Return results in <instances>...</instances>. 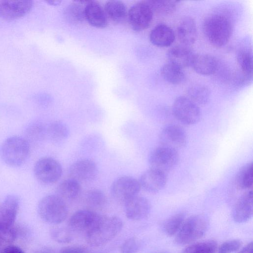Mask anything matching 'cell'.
Wrapping results in <instances>:
<instances>
[{"label":"cell","mask_w":253,"mask_h":253,"mask_svg":"<svg viewBox=\"0 0 253 253\" xmlns=\"http://www.w3.org/2000/svg\"><path fill=\"white\" fill-rule=\"evenodd\" d=\"M2 161L8 166L17 167L22 165L30 153V146L26 138L13 136L6 138L0 149Z\"/></svg>","instance_id":"obj_3"},{"label":"cell","mask_w":253,"mask_h":253,"mask_svg":"<svg viewBox=\"0 0 253 253\" xmlns=\"http://www.w3.org/2000/svg\"><path fill=\"white\" fill-rule=\"evenodd\" d=\"M191 66L198 74L210 75L213 74L217 67L216 58L210 54H195Z\"/></svg>","instance_id":"obj_23"},{"label":"cell","mask_w":253,"mask_h":253,"mask_svg":"<svg viewBox=\"0 0 253 253\" xmlns=\"http://www.w3.org/2000/svg\"><path fill=\"white\" fill-rule=\"evenodd\" d=\"M216 250L217 243L214 240H207L188 246L183 253H215Z\"/></svg>","instance_id":"obj_34"},{"label":"cell","mask_w":253,"mask_h":253,"mask_svg":"<svg viewBox=\"0 0 253 253\" xmlns=\"http://www.w3.org/2000/svg\"><path fill=\"white\" fill-rule=\"evenodd\" d=\"M185 219L183 213H176L169 218L165 223L164 230L169 236H173L178 232Z\"/></svg>","instance_id":"obj_35"},{"label":"cell","mask_w":253,"mask_h":253,"mask_svg":"<svg viewBox=\"0 0 253 253\" xmlns=\"http://www.w3.org/2000/svg\"><path fill=\"white\" fill-rule=\"evenodd\" d=\"M253 193L252 190L244 193L238 199L233 210L234 220L238 223L245 222L253 215Z\"/></svg>","instance_id":"obj_18"},{"label":"cell","mask_w":253,"mask_h":253,"mask_svg":"<svg viewBox=\"0 0 253 253\" xmlns=\"http://www.w3.org/2000/svg\"><path fill=\"white\" fill-rule=\"evenodd\" d=\"M253 244L251 242L245 246L238 253H253Z\"/></svg>","instance_id":"obj_43"},{"label":"cell","mask_w":253,"mask_h":253,"mask_svg":"<svg viewBox=\"0 0 253 253\" xmlns=\"http://www.w3.org/2000/svg\"><path fill=\"white\" fill-rule=\"evenodd\" d=\"M178 161L177 151L162 146L154 149L148 157L150 168L166 173L175 168Z\"/></svg>","instance_id":"obj_7"},{"label":"cell","mask_w":253,"mask_h":253,"mask_svg":"<svg viewBox=\"0 0 253 253\" xmlns=\"http://www.w3.org/2000/svg\"><path fill=\"white\" fill-rule=\"evenodd\" d=\"M102 217L103 216L92 210H80L71 216L69 225L75 231L85 232L86 233L93 228Z\"/></svg>","instance_id":"obj_13"},{"label":"cell","mask_w":253,"mask_h":253,"mask_svg":"<svg viewBox=\"0 0 253 253\" xmlns=\"http://www.w3.org/2000/svg\"><path fill=\"white\" fill-rule=\"evenodd\" d=\"M151 43L159 47L170 46L174 41L175 34L173 30L167 24L161 23L156 25L149 35Z\"/></svg>","instance_id":"obj_21"},{"label":"cell","mask_w":253,"mask_h":253,"mask_svg":"<svg viewBox=\"0 0 253 253\" xmlns=\"http://www.w3.org/2000/svg\"><path fill=\"white\" fill-rule=\"evenodd\" d=\"M19 199L13 194L4 198L0 205V230L12 227L19 208Z\"/></svg>","instance_id":"obj_16"},{"label":"cell","mask_w":253,"mask_h":253,"mask_svg":"<svg viewBox=\"0 0 253 253\" xmlns=\"http://www.w3.org/2000/svg\"><path fill=\"white\" fill-rule=\"evenodd\" d=\"M159 140L160 146L176 151L184 148L188 140L185 130L176 125H169L163 127L159 133Z\"/></svg>","instance_id":"obj_11"},{"label":"cell","mask_w":253,"mask_h":253,"mask_svg":"<svg viewBox=\"0 0 253 253\" xmlns=\"http://www.w3.org/2000/svg\"><path fill=\"white\" fill-rule=\"evenodd\" d=\"M161 74L167 82L173 84L183 83L185 78L183 69L170 62L162 67Z\"/></svg>","instance_id":"obj_28"},{"label":"cell","mask_w":253,"mask_h":253,"mask_svg":"<svg viewBox=\"0 0 253 253\" xmlns=\"http://www.w3.org/2000/svg\"><path fill=\"white\" fill-rule=\"evenodd\" d=\"M239 71L248 76L253 77V57L251 50L247 48L240 49L236 55Z\"/></svg>","instance_id":"obj_31"},{"label":"cell","mask_w":253,"mask_h":253,"mask_svg":"<svg viewBox=\"0 0 253 253\" xmlns=\"http://www.w3.org/2000/svg\"><path fill=\"white\" fill-rule=\"evenodd\" d=\"M38 213L44 221L53 224L62 222L68 215V208L65 201L57 195L43 197L38 206Z\"/></svg>","instance_id":"obj_4"},{"label":"cell","mask_w":253,"mask_h":253,"mask_svg":"<svg viewBox=\"0 0 253 253\" xmlns=\"http://www.w3.org/2000/svg\"><path fill=\"white\" fill-rule=\"evenodd\" d=\"M172 112L178 121L186 125L196 124L201 118L198 105L186 96H180L174 100Z\"/></svg>","instance_id":"obj_8"},{"label":"cell","mask_w":253,"mask_h":253,"mask_svg":"<svg viewBox=\"0 0 253 253\" xmlns=\"http://www.w3.org/2000/svg\"><path fill=\"white\" fill-rule=\"evenodd\" d=\"M0 253H25V252L18 246L9 245L3 248L0 251Z\"/></svg>","instance_id":"obj_42"},{"label":"cell","mask_w":253,"mask_h":253,"mask_svg":"<svg viewBox=\"0 0 253 253\" xmlns=\"http://www.w3.org/2000/svg\"><path fill=\"white\" fill-rule=\"evenodd\" d=\"M242 245L239 240H231L224 242L219 247L217 253H233L238 251Z\"/></svg>","instance_id":"obj_39"},{"label":"cell","mask_w":253,"mask_h":253,"mask_svg":"<svg viewBox=\"0 0 253 253\" xmlns=\"http://www.w3.org/2000/svg\"><path fill=\"white\" fill-rule=\"evenodd\" d=\"M36 253H53L52 252L46 251H40L38 252H37Z\"/></svg>","instance_id":"obj_45"},{"label":"cell","mask_w":253,"mask_h":253,"mask_svg":"<svg viewBox=\"0 0 253 253\" xmlns=\"http://www.w3.org/2000/svg\"><path fill=\"white\" fill-rule=\"evenodd\" d=\"M50 234L52 239L59 243H69L72 240L69 232L66 229L61 227L53 228L51 230Z\"/></svg>","instance_id":"obj_38"},{"label":"cell","mask_w":253,"mask_h":253,"mask_svg":"<svg viewBox=\"0 0 253 253\" xmlns=\"http://www.w3.org/2000/svg\"><path fill=\"white\" fill-rule=\"evenodd\" d=\"M104 193L98 189L93 188L86 191L84 196L85 204L92 209H101L107 204Z\"/></svg>","instance_id":"obj_30"},{"label":"cell","mask_w":253,"mask_h":253,"mask_svg":"<svg viewBox=\"0 0 253 253\" xmlns=\"http://www.w3.org/2000/svg\"><path fill=\"white\" fill-rule=\"evenodd\" d=\"M253 182V163L250 162L238 170L235 176V184L239 189L248 191L252 189Z\"/></svg>","instance_id":"obj_27"},{"label":"cell","mask_w":253,"mask_h":253,"mask_svg":"<svg viewBox=\"0 0 253 253\" xmlns=\"http://www.w3.org/2000/svg\"><path fill=\"white\" fill-rule=\"evenodd\" d=\"M231 20L221 13L210 15L203 24L204 34L208 41L216 47L222 46L227 43L232 33Z\"/></svg>","instance_id":"obj_1"},{"label":"cell","mask_w":253,"mask_h":253,"mask_svg":"<svg viewBox=\"0 0 253 253\" xmlns=\"http://www.w3.org/2000/svg\"><path fill=\"white\" fill-rule=\"evenodd\" d=\"M125 211L126 217L133 220L144 219L149 215L151 205L147 199L137 195L126 202Z\"/></svg>","instance_id":"obj_17"},{"label":"cell","mask_w":253,"mask_h":253,"mask_svg":"<svg viewBox=\"0 0 253 253\" xmlns=\"http://www.w3.org/2000/svg\"><path fill=\"white\" fill-rule=\"evenodd\" d=\"M194 55L189 47L184 45L172 47L167 53L169 62L182 69L191 65Z\"/></svg>","instance_id":"obj_22"},{"label":"cell","mask_w":253,"mask_h":253,"mask_svg":"<svg viewBox=\"0 0 253 253\" xmlns=\"http://www.w3.org/2000/svg\"><path fill=\"white\" fill-rule=\"evenodd\" d=\"M85 20L91 26L96 28L107 27L108 19L104 8L97 1H87L84 7Z\"/></svg>","instance_id":"obj_19"},{"label":"cell","mask_w":253,"mask_h":253,"mask_svg":"<svg viewBox=\"0 0 253 253\" xmlns=\"http://www.w3.org/2000/svg\"><path fill=\"white\" fill-rule=\"evenodd\" d=\"M63 170L60 163L51 157H43L36 163L34 173L36 179L44 184L56 182L61 177Z\"/></svg>","instance_id":"obj_6"},{"label":"cell","mask_w":253,"mask_h":253,"mask_svg":"<svg viewBox=\"0 0 253 253\" xmlns=\"http://www.w3.org/2000/svg\"><path fill=\"white\" fill-rule=\"evenodd\" d=\"M176 34L182 45L189 46L196 41L197 29L195 20L190 16H185L179 21Z\"/></svg>","instance_id":"obj_20"},{"label":"cell","mask_w":253,"mask_h":253,"mask_svg":"<svg viewBox=\"0 0 253 253\" xmlns=\"http://www.w3.org/2000/svg\"><path fill=\"white\" fill-rule=\"evenodd\" d=\"M207 228L205 217L200 215H193L183 223L178 231L175 241L177 244L185 245L201 238Z\"/></svg>","instance_id":"obj_5"},{"label":"cell","mask_w":253,"mask_h":253,"mask_svg":"<svg viewBox=\"0 0 253 253\" xmlns=\"http://www.w3.org/2000/svg\"><path fill=\"white\" fill-rule=\"evenodd\" d=\"M140 189L138 180L130 176H123L112 183L111 193L115 200L125 204L138 195Z\"/></svg>","instance_id":"obj_9"},{"label":"cell","mask_w":253,"mask_h":253,"mask_svg":"<svg viewBox=\"0 0 253 253\" xmlns=\"http://www.w3.org/2000/svg\"><path fill=\"white\" fill-rule=\"evenodd\" d=\"M104 9L108 19L115 24L123 22L127 15L126 7L122 1H108Z\"/></svg>","instance_id":"obj_25"},{"label":"cell","mask_w":253,"mask_h":253,"mask_svg":"<svg viewBox=\"0 0 253 253\" xmlns=\"http://www.w3.org/2000/svg\"><path fill=\"white\" fill-rule=\"evenodd\" d=\"M45 2L50 5L55 6L60 4L62 1L56 0H49L45 1Z\"/></svg>","instance_id":"obj_44"},{"label":"cell","mask_w":253,"mask_h":253,"mask_svg":"<svg viewBox=\"0 0 253 253\" xmlns=\"http://www.w3.org/2000/svg\"><path fill=\"white\" fill-rule=\"evenodd\" d=\"M140 244L134 238H130L126 240L121 247V253H135L139 250Z\"/></svg>","instance_id":"obj_40"},{"label":"cell","mask_w":253,"mask_h":253,"mask_svg":"<svg viewBox=\"0 0 253 253\" xmlns=\"http://www.w3.org/2000/svg\"><path fill=\"white\" fill-rule=\"evenodd\" d=\"M167 179V173L150 168L141 175L138 181L141 188L148 192L155 193L165 186Z\"/></svg>","instance_id":"obj_15"},{"label":"cell","mask_w":253,"mask_h":253,"mask_svg":"<svg viewBox=\"0 0 253 253\" xmlns=\"http://www.w3.org/2000/svg\"><path fill=\"white\" fill-rule=\"evenodd\" d=\"M150 6L153 13L167 15L176 9L179 1L176 0H150L145 1Z\"/></svg>","instance_id":"obj_32"},{"label":"cell","mask_w":253,"mask_h":253,"mask_svg":"<svg viewBox=\"0 0 253 253\" xmlns=\"http://www.w3.org/2000/svg\"><path fill=\"white\" fill-rule=\"evenodd\" d=\"M26 135L29 139L40 141L45 137V126L41 123H34L27 128Z\"/></svg>","instance_id":"obj_36"},{"label":"cell","mask_w":253,"mask_h":253,"mask_svg":"<svg viewBox=\"0 0 253 253\" xmlns=\"http://www.w3.org/2000/svg\"><path fill=\"white\" fill-rule=\"evenodd\" d=\"M32 0H2L0 2V15L6 20H14L27 14L32 9Z\"/></svg>","instance_id":"obj_14"},{"label":"cell","mask_w":253,"mask_h":253,"mask_svg":"<svg viewBox=\"0 0 253 253\" xmlns=\"http://www.w3.org/2000/svg\"><path fill=\"white\" fill-rule=\"evenodd\" d=\"M81 192V183L69 178L61 181L58 185L56 195L64 201L74 200L79 197Z\"/></svg>","instance_id":"obj_24"},{"label":"cell","mask_w":253,"mask_h":253,"mask_svg":"<svg viewBox=\"0 0 253 253\" xmlns=\"http://www.w3.org/2000/svg\"><path fill=\"white\" fill-rule=\"evenodd\" d=\"M187 95L188 98L198 105H204L210 99V91L205 85L195 84L189 87Z\"/></svg>","instance_id":"obj_29"},{"label":"cell","mask_w":253,"mask_h":253,"mask_svg":"<svg viewBox=\"0 0 253 253\" xmlns=\"http://www.w3.org/2000/svg\"><path fill=\"white\" fill-rule=\"evenodd\" d=\"M64 16L71 23L81 24L85 20L84 8L80 3H71L65 8Z\"/></svg>","instance_id":"obj_33"},{"label":"cell","mask_w":253,"mask_h":253,"mask_svg":"<svg viewBox=\"0 0 253 253\" xmlns=\"http://www.w3.org/2000/svg\"><path fill=\"white\" fill-rule=\"evenodd\" d=\"M123 226V221L119 217L103 216L100 221L85 233L86 242L92 246H102L115 238Z\"/></svg>","instance_id":"obj_2"},{"label":"cell","mask_w":253,"mask_h":253,"mask_svg":"<svg viewBox=\"0 0 253 253\" xmlns=\"http://www.w3.org/2000/svg\"><path fill=\"white\" fill-rule=\"evenodd\" d=\"M154 253H169L167 251H159V252H155Z\"/></svg>","instance_id":"obj_46"},{"label":"cell","mask_w":253,"mask_h":253,"mask_svg":"<svg viewBox=\"0 0 253 253\" xmlns=\"http://www.w3.org/2000/svg\"><path fill=\"white\" fill-rule=\"evenodd\" d=\"M153 12L145 1L135 3L131 6L127 13L129 25L134 31H142L151 24Z\"/></svg>","instance_id":"obj_10"},{"label":"cell","mask_w":253,"mask_h":253,"mask_svg":"<svg viewBox=\"0 0 253 253\" xmlns=\"http://www.w3.org/2000/svg\"><path fill=\"white\" fill-rule=\"evenodd\" d=\"M98 173L96 163L92 160L84 159L76 161L69 167V178L79 183L88 182L94 180Z\"/></svg>","instance_id":"obj_12"},{"label":"cell","mask_w":253,"mask_h":253,"mask_svg":"<svg viewBox=\"0 0 253 253\" xmlns=\"http://www.w3.org/2000/svg\"><path fill=\"white\" fill-rule=\"evenodd\" d=\"M60 253H85V249L81 247H67L62 248Z\"/></svg>","instance_id":"obj_41"},{"label":"cell","mask_w":253,"mask_h":253,"mask_svg":"<svg viewBox=\"0 0 253 253\" xmlns=\"http://www.w3.org/2000/svg\"><path fill=\"white\" fill-rule=\"evenodd\" d=\"M67 125L60 121H54L45 126V137L58 142L65 140L69 136Z\"/></svg>","instance_id":"obj_26"},{"label":"cell","mask_w":253,"mask_h":253,"mask_svg":"<svg viewBox=\"0 0 253 253\" xmlns=\"http://www.w3.org/2000/svg\"><path fill=\"white\" fill-rule=\"evenodd\" d=\"M18 234L17 229L12 226L0 230V246L9 245L16 239Z\"/></svg>","instance_id":"obj_37"}]
</instances>
